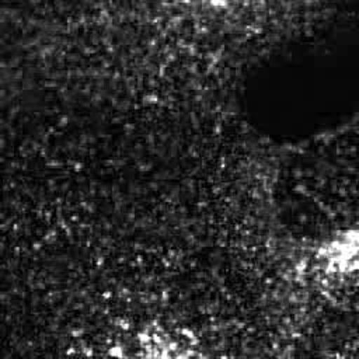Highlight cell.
I'll list each match as a JSON object with an SVG mask.
<instances>
[{
	"label": "cell",
	"instance_id": "1",
	"mask_svg": "<svg viewBox=\"0 0 359 359\" xmlns=\"http://www.w3.org/2000/svg\"><path fill=\"white\" fill-rule=\"evenodd\" d=\"M123 359H209L202 352L188 348L171 337L146 338V344L135 348Z\"/></svg>",
	"mask_w": 359,
	"mask_h": 359
}]
</instances>
